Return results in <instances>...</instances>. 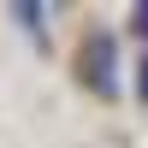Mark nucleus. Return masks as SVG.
Segmentation results:
<instances>
[{"mask_svg": "<svg viewBox=\"0 0 148 148\" xmlns=\"http://www.w3.org/2000/svg\"><path fill=\"white\" fill-rule=\"evenodd\" d=\"M77 77L89 83L101 101L119 95V42H113V30H89V36H83V47H77Z\"/></svg>", "mask_w": 148, "mask_h": 148, "instance_id": "1", "label": "nucleus"}, {"mask_svg": "<svg viewBox=\"0 0 148 148\" xmlns=\"http://www.w3.org/2000/svg\"><path fill=\"white\" fill-rule=\"evenodd\" d=\"M12 12H18V18H24V24H30V30H36V36H42V18H47V6H30V0H18V6H12Z\"/></svg>", "mask_w": 148, "mask_h": 148, "instance_id": "2", "label": "nucleus"}, {"mask_svg": "<svg viewBox=\"0 0 148 148\" xmlns=\"http://www.w3.org/2000/svg\"><path fill=\"white\" fill-rule=\"evenodd\" d=\"M130 30L148 36V0H136V6H130Z\"/></svg>", "mask_w": 148, "mask_h": 148, "instance_id": "3", "label": "nucleus"}, {"mask_svg": "<svg viewBox=\"0 0 148 148\" xmlns=\"http://www.w3.org/2000/svg\"><path fill=\"white\" fill-rule=\"evenodd\" d=\"M136 95H142V101H148V59H142V65H136Z\"/></svg>", "mask_w": 148, "mask_h": 148, "instance_id": "4", "label": "nucleus"}]
</instances>
